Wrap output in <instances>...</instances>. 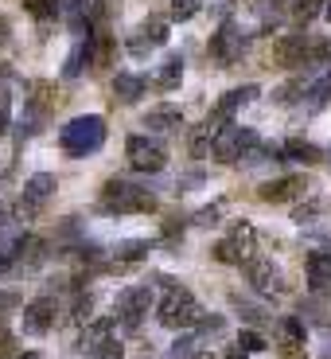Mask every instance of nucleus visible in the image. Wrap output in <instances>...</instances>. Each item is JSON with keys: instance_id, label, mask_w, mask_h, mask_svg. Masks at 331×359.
Instances as JSON below:
<instances>
[{"instance_id": "obj_1", "label": "nucleus", "mask_w": 331, "mask_h": 359, "mask_svg": "<svg viewBox=\"0 0 331 359\" xmlns=\"http://www.w3.org/2000/svg\"><path fill=\"white\" fill-rule=\"evenodd\" d=\"M160 281H164V297L156 301V320L164 328H171V332H195L199 320L206 316L203 305H199V297L171 278H160Z\"/></svg>"}, {"instance_id": "obj_2", "label": "nucleus", "mask_w": 331, "mask_h": 359, "mask_svg": "<svg viewBox=\"0 0 331 359\" xmlns=\"http://www.w3.org/2000/svg\"><path fill=\"white\" fill-rule=\"evenodd\" d=\"M98 211L101 215H148L156 211V196L121 176H109L98 191Z\"/></svg>"}, {"instance_id": "obj_3", "label": "nucleus", "mask_w": 331, "mask_h": 359, "mask_svg": "<svg viewBox=\"0 0 331 359\" xmlns=\"http://www.w3.org/2000/svg\"><path fill=\"white\" fill-rule=\"evenodd\" d=\"M106 144V117L101 114H78L59 129V149L71 161H86Z\"/></svg>"}, {"instance_id": "obj_4", "label": "nucleus", "mask_w": 331, "mask_h": 359, "mask_svg": "<svg viewBox=\"0 0 331 359\" xmlns=\"http://www.w3.org/2000/svg\"><path fill=\"white\" fill-rule=\"evenodd\" d=\"M211 258L218 266H246V262H253L258 258V226L246 223V219L230 223V231L211 246Z\"/></svg>"}, {"instance_id": "obj_5", "label": "nucleus", "mask_w": 331, "mask_h": 359, "mask_svg": "<svg viewBox=\"0 0 331 359\" xmlns=\"http://www.w3.org/2000/svg\"><path fill=\"white\" fill-rule=\"evenodd\" d=\"M55 191H59V180H55V172H36V176L24 180V191H20L16 199V219H24V223H31V219L43 215V207L55 199Z\"/></svg>"}, {"instance_id": "obj_6", "label": "nucleus", "mask_w": 331, "mask_h": 359, "mask_svg": "<svg viewBox=\"0 0 331 359\" xmlns=\"http://www.w3.org/2000/svg\"><path fill=\"white\" fill-rule=\"evenodd\" d=\"M261 144V137H258V129H250V126H226L223 133L215 137V144H211V156H215L218 164H238V161H246V156L253 153Z\"/></svg>"}, {"instance_id": "obj_7", "label": "nucleus", "mask_w": 331, "mask_h": 359, "mask_svg": "<svg viewBox=\"0 0 331 359\" xmlns=\"http://www.w3.org/2000/svg\"><path fill=\"white\" fill-rule=\"evenodd\" d=\"M258 94H261V86L258 82H246V86H234V90H226L223 98L215 102V109L206 114V121H203V129L211 137H218L226 126H234V114L242 106H250V102H258Z\"/></svg>"}, {"instance_id": "obj_8", "label": "nucleus", "mask_w": 331, "mask_h": 359, "mask_svg": "<svg viewBox=\"0 0 331 359\" xmlns=\"http://www.w3.org/2000/svg\"><path fill=\"white\" fill-rule=\"evenodd\" d=\"M125 161H129L133 172H148V176H156V172H164V164H168V144H164L160 137L133 133L125 141Z\"/></svg>"}, {"instance_id": "obj_9", "label": "nucleus", "mask_w": 331, "mask_h": 359, "mask_svg": "<svg viewBox=\"0 0 331 359\" xmlns=\"http://www.w3.org/2000/svg\"><path fill=\"white\" fill-rule=\"evenodd\" d=\"M246 47H250V36L238 27V20H223L218 32L211 36V43H206V55H211L218 67H234L246 55Z\"/></svg>"}, {"instance_id": "obj_10", "label": "nucleus", "mask_w": 331, "mask_h": 359, "mask_svg": "<svg viewBox=\"0 0 331 359\" xmlns=\"http://www.w3.org/2000/svg\"><path fill=\"white\" fill-rule=\"evenodd\" d=\"M168 24H171L168 16H148V20H141V24L133 27V36H129L125 51H129V55H136V59H144L148 51L164 47V43L171 39V36H168Z\"/></svg>"}, {"instance_id": "obj_11", "label": "nucleus", "mask_w": 331, "mask_h": 359, "mask_svg": "<svg viewBox=\"0 0 331 359\" xmlns=\"http://www.w3.org/2000/svg\"><path fill=\"white\" fill-rule=\"evenodd\" d=\"M148 309H153V285H129L125 293L117 297L113 316H117L121 328H136V324L148 316Z\"/></svg>"}, {"instance_id": "obj_12", "label": "nucleus", "mask_w": 331, "mask_h": 359, "mask_svg": "<svg viewBox=\"0 0 331 359\" xmlns=\"http://www.w3.org/2000/svg\"><path fill=\"white\" fill-rule=\"evenodd\" d=\"M55 320H59V301H55L51 293L31 297V301L24 305V316H20V324H24L27 336H47L55 328Z\"/></svg>"}, {"instance_id": "obj_13", "label": "nucleus", "mask_w": 331, "mask_h": 359, "mask_svg": "<svg viewBox=\"0 0 331 359\" xmlns=\"http://www.w3.org/2000/svg\"><path fill=\"white\" fill-rule=\"evenodd\" d=\"M308 55H312V36L288 32V36H277V43H273V67L296 71V67H308Z\"/></svg>"}, {"instance_id": "obj_14", "label": "nucleus", "mask_w": 331, "mask_h": 359, "mask_svg": "<svg viewBox=\"0 0 331 359\" xmlns=\"http://www.w3.org/2000/svg\"><path fill=\"white\" fill-rule=\"evenodd\" d=\"M59 86L47 79H27L24 82V109L31 114V121H47V117L55 114V106H59Z\"/></svg>"}, {"instance_id": "obj_15", "label": "nucleus", "mask_w": 331, "mask_h": 359, "mask_svg": "<svg viewBox=\"0 0 331 359\" xmlns=\"http://www.w3.org/2000/svg\"><path fill=\"white\" fill-rule=\"evenodd\" d=\"M308 191V172H293V176H277V180H265L258 188V199L269 207H281V203H293L296 196Z\"/></svg>"}, {"instance_id": "obj_16", "label": "nucleus", "mask_w": 331, "mask_h": 359, "mask_svg": "<svg viewBox=\"0 0 331 359\" xmlns=\"http://www.w3.org/2000/svg\"><path fill=\"white\" fill-rule=\"evenodd\" d=\"M113 332H117V316H98V320H90L86 328H82V336H78V351L94 359L98 351H106L109 344H113Z\"/></svg>"}, {"instance_id": "obj_17", "label": "nucleus", "mask_w": 331, "mask_h": 359, "mask_svg": "<svg viewBox=\"0 0 331 359\" xmlns=\"http://www.w3.org/2000/svg\"><path fill=\"white\" fill-rule=\"evenodd\" d=\"M242 273H246V281H250L258 293H281L285 289V278H281V269L273 266V258H253V262H246L242 266Z\"/></svg>"}, {"instance_id": "obj_18", "label": "nucleus", "mask_w": 331, "mask_h": 359, "mask_svg": "<svg viewBox=\"0 0 331 359\" xmlns=\"http://www.w3.org/2000/svg\"><path fill=\"white\" fill-rule=\"evenodd\" d=\"M148 86H153V82L144 79V74L121 71V74H113V102H121V106H136V102L148 94Z\"/></svg>"}, {"instance_id": "obj_19", "label": "nucleus", "mask_w": 331, "mask_h": 359, "mask_svg": "<svg viewBox=\"0 0 331 359\" xmlns=\"http://www.w3.org/2000/svg\"><path fill=\"white\" fill-rule=\"evenodd\" d=\"M144 129H153V137L156 133H176V129H183V109L171 106V102L153 106L148 114H144Z\"/></svg>"}, {"instance_id": "obj_20", "label": "nucleus", "mask_w": 331, "mask_h": 359, "mask_svg": "<svg viewBox=\"0 0 331 359\" xmlns=\"http://www.w3.org/2000/svg\"><path fill=\"white\" fill-rule=\"evenodd\" d=\"M304 273H308V289L323 293L331 285V250H312L304 258Z\"/></svg>"}, {"instance_id": "obj_21", "label": "nucleus", "mask_w": 331, "mask_h": 359, "mask_svg": "<svg viewBox=\"0 0 331 359\" xmlns=\"http://www.w3.org/2000/svg\"><path fill=\"white\" fill-rule=\"evenodd\" d=\"M281 153H285L288 164H304V168H312V164L323 161V149L312 141H304V137H288V141L281 144Z\"/></svg>"}, {"instance_id": "obj_22", "label": "nucleus", "mask_w": 331, "mask_h": 359, "mask_svg": "<svg viewBox=\"0 0 331 359\" xmlns=\"http://www.w3.org/2000/svg\"><path fill=\"white\" fill-rule=\"evenodd\" d=\"M90 55H94V67L98 71H109L117 59V39L109 27H94V36H90Z\"/></svg>"}, {"instance_id": "obj_23", "label": "nucleus", "mask_w": 331, "mask_h": 359, "mask_svg": "<svg viewBox=\"0 0 331 359\" xmlns=\"http://www.w3.org/2000/svg\"><path fill=\"white\" fill-rule=\"evenodd\" d=\"M179 82H183V55H168L160 63V74L153 79V90L156 94H171Z\"/></svg>"}, {"instance_id": "obj_24", "label": "nucleus", "mask_w": 331, "mask_h": 359, "mask_svg": "<svg viewBox=\"0 0 331 359\" xmlns=\"http://www.w3.org/2000/svg\"><path fill=\"white\" fill-rule=\"evenodd\" d=\"M86 67H94V55H90V36L78 39V43L71 47V55L63 59V79H82V74H86Z\"/></svg>"}, {"instance_id": "obj_25", "label": "nucleus", "mask_w": 331, "mask_h": 359, "mask_svg": "<svg viewBox=\"0 0 331 359\" xmlns=\"http://www.w3.org/2000/svg\"><path fill=\"white\" fill-rule=\"evenodd\" d=\"M323 12H328V0H293V20H296L300 32H304L316 16H323Z\"/></svg>"}, {"instance_id": "obj_26", "label": "nucleus", "mask_w": 331, "mask_h": 359, "mask_svg": "<svg viewBox=\"0 0 331 359\" xmlns=\"http://www.w3.org/2000/svg\"><path fill=\"white\" fill-rule=\"evenodd\" d=\"M323 211H328V199H323V196H312V199H304V203L293 207V223H312V219L323 215Z\"/></svg>"}, {"instance_id": "obj_27", "label": "nucleus", "mask_w": 331, "mask_h": 359, "mask_svg": "<svg viewBox=\"0 0 331 359\" xmlns=\"http://www.w3.org/2000/svg\"><path fill=\"white\" fill-rule=\"evenodd\" d=\"M308 98L316 102V106H323V102H331V67H323L316 79H308Z\"/></svg>"}, {"instance_id": "obj_28", "label": "nucleus", "mask_w": 331, "mask_h": 359, "mask_svg": "<svg viewBox=\"0 0 331 359\" xmlns=\"http://www.w3.org/2000/svg\"><path fill=\"white\" fill-rule=\"evenodd\" d=\"M199 8H203V0H171L168 20H171V24H188V20L199 16Z\"/></svg>"}, {"instance_id": "obj_29", "label": "nucleus", "mask_w": 331, "mask_h": 359, "mask_svg": "<svg viewBox=\"0 0 331 359\" xmlns=\"http://www.w3.org/2000/svg\"><path fill=\"white\" fill-rule=\"evenodd\" d=\"M24 12L39 24H47V20L59 16V0H24Z\"/></svg>"}, {"instance_id": "obj_30", "label": "nucleus", "mask_w": 331, "mask_h": 359, "mask_svg": "<svg viewBox=\"0 0 331 359\" xmlns=\"http://www.w3.org/2000/svg\"><path fill=\"white\" fill-rule=\"evenodd\" d=\"M211 144H215V137L206 133L203 126H199V129H191V141H188L191 161H203V156H211Z\"/></svg>"}, {"instance_id": "obj_31", "label": "nucleus", "mask_w": 331, "mask_h": 359, "mask_svg": "<svg viewBox=\"0 0 331 359\" xmlns=\"http://www.w3.org/2000/svg\"><path fill=\"white\" fill-rule=\"evenodd\" d=\"M168 359H199V336L195 332H183L176 344H171Z\"/></svg>"}, {"instance_id": "obj_32", "label": "nucleus", "mask_w": 331, "mask_h": 359, "mask_svg": "<svg viewBox=\"0 0 331 359\" xmlns=\"http://www.w3.org/2000/svg\"><path fill=\"white\" fill-rule=\"evenodd\" d=\"M90 313H94V293H74V305H71V316L74 320H82V324H90Z\"/></svg>"}, {"instance_id": "obj_33", "label": "nucleus", "mask_w": 331, "mask_h": 359, "mask_svg": "<svg viewBox=\"0 0 331 359\" xmlns=\"http://www.w3.org/2000/svg\"><path fill=\"white\" fill-rule=\"evenodd\" d=\"M234 348H242L246 355H258V351H265V336L246 328V332H238V344H234Z\"/></svg>"}, {"instance_id": "obj_34", "label": "nucleus", "mask_w": 331, "mask_h": 359, "mask_svg": "<svg viewBox=\"0 0 331 359\" xmlns=\"http://www.w3.org/2000/svg\"><path fill=\"white\" fill-rule=\"evenodd\" d=\"M16 309H24V297L16 289H0V324H8V313H16Z\"/></svg>"}, {"instance_id": "obj_35", "label": "nucleus", "mask_w": 331, "mask_h": 359, "mask_svg": "<svg viewBox=\"0 0 331 359\" xmlns=\"http://www.w3.org/2000/svg\"><path fill=\"white\" fill-rule=\"evenodd\" d=\"M226 332V316H203V320H199V328H195V336L199 340H203V336H223Z\"/></svg>"}, {"instance_id": "obj_36", "label": "nucleus", "mask_w": 331, "mask_h": 359, "mask_svg": "<svg viewBox=\"0 0 331 359\" xmlns=\"http://www.w3.org/2000/svg\"><path fill=\"white\" fill-rule=\"evenodd\" d=\"M188 223H191V219H176V215H171V219H164V226H160V238H164V243H176V238H183V231H188Z\"/></svg>"}, {"instance_id": "obj_37", "label": "nucleus", "mask_w": 331, "mask_h": 359, "mask_svg": "<svg viewBox=\"0 0 331 359\" xmlns=\"http://www.w3.org/2000/svg\"><path fill=\"white\" fill-rule=\"evenodd\" d=\"M0 359H20V344L8 324H0Z\"/></svg>"}, {"instance_id": "obj_38", "label": "nucleus", "mask_w": 331, "mask_h": 359, "mask_svg": "<svg viewBox=\"0 0 331 359\" xmlns=\"http://www.w3.org/2000/svg\"><path fill=\"white\" fill-rule=\"evenodd\" d=\"M312 67H328L331 63V36L328 39H312V55H308Z\"/></svg>"}, {"instance_id": "obj_39", "label": "nucleus", "mask_w": 331, "mask_h": 359, "mask_svg": "<svg viewBox=\"0 0 331 359\" xmlns=\"http://www.w3.org/2000/svg\"><path fill=\"white\" fill-rule=\"evenodd\" d=\"M281 328H285V340H296V344H304V336H308L304 320H296V316H285V320H281Z\"/></svg>"}, {"instance_id": "obj_40", "label": "nucleus", "mask_w": 331, "mask_h": 359, "mask_svg": "<svg viewBox=\"0 0 331 359\" xmlns=\"http://www.w3.org/2000/svg\"><path fill=\"white\" fill-rule=\"evenodd\" d=\"M218 215H223V203H211V207H203V211H195L191 223H195V226H215Z\"/></svg>"}, {"instance_id": "obj_41", "label": "nucleus", "mask_w": 331, "mask_h": 359, "mask_svg": "<svg viewBox=\"0 0 331 359\" xmlns=\"http://www.w3.org/2000/svg\"><path fill=\"white\" fill-rule=\"evenodd\" d=\"M82 219H63V223H59V231H55V238H59V243H74V238H78V234H82Z\"/></svg>"}, {"instance_id": "obj_42", "label": "nucleus", "mask_w": 331, "mask_h": 359, "mask_svg": "<svg viewBox=\"0 0 331 359\" xmlns=\"http://www.w3.org/2000/svg\"><path fill=\"white\" fill-rule=\"evenodd\" d=\"M281 355H285V359H304V344H296V340H281Z\"/></svg>"}, {"instance_id": "obj_43", "label": "nucleus", "mask_w": 331, "mask_h": 359, "mask_svg": "<svg viewBox=\"0 0 331 359\" xmlns=\"http://www.w3.org/2000/svg\"><path fill=\"white\" fill-rule=\"evenodd\" d=\"M304 313H308V320H312V324H328V316H323V305H316V301H308Z\"/></svg>"}, {"instance_id": "obj_44", "label": "nucleus", "mask_w": 331, "mask_h": 359, "mask_svg": "<svg viewBox=\"0 0 331 359\" xmlns=\"http://www.w3.org/2000/svg\"><path fill=\"white\" fill-rule=\"evenodd\" d=\"M8 126H12V117H8V98H0V137L8 133Z\"/></svg>"}, {"instance_id": "obj_45", "label": "nucleus", "mask_w": 331, "mask_h": 359, "mask_svg": "<svg viewBox=\"0 0 331 359\" xmlns=\"http://www.w3.org/2000/svg\"><path fill=\"white\" fill-rule=\"evenodd\" d=\"M94 359H121V344L113 340V344H109L106 351H98V355H94Z\"/></svg>"}, {"instance_id": "obj_46", "label": "nucleus", "mask_w": 331, "mask_h": 359, "mask_svg": "<svg viewBox=\"0 0 331 359\" xmlns=\"http://www.w3.org/2000/svg\"><path fill=\"white\" fill-rule=\"evenodd\" d=\"M12 219H16V211H4V207H0V234H8Z\"/></svg>"}, {"instance_id": "obj_47", "label": "nucleus", "mask_w": 331, "mask_h": 359, "mask_svg": "<svg viewBox=\"0 0 331 359\" xmlns=\"http://www.w3.org/2000/svg\"><path fill=\"white\" fill-rule=\"evenodd\" d=\"M4 39H8V24H4V16H0V47H4Z\"/></svg>"}, {"instance_id": "obj_48", "label": "nucleus", "mask_w": 331, "mask_h": 359, "mask_svg": "<svg viewBox=\"0 0 331 359\" xmlns=\"http://www.w3.org/2000/svg\"><path fill=\"white\" fill-rule=\"evenodd\" d=\"M20 359H47V355H39V351H24Z\"/></svg>"}, {"instance_id": "obj_49", "label": "nucleus", "mask_w": 331, "mask_h": 359, "mask_svg": "<svg viewBox=\"0 0 331 359\" xmlns=\"http://www.w3.org/2000/svg\"><path fill=\"white\" fill-rule=\"evenodd\" d=\"M323 16H328V20H331V0H328V12H323Z\"/></svg>"}, {"instance_id": "obj_50", "label": "nucleus", "mask_w": 331, "mask_h": 359, "mask_svg": "<svg viewBox=\"0 0 331 359\" xmlns=\"http://www.w3.org/2000/svg\"><path fill=\"white\" fill-rule=\"evenodd\" d=\"M199 359H218V355H199Z\"/></svg>"}, {"instance_id": "obj_51", "label": "nucleus", "mask_w": 331, "mask_h": 359, "mask_svg": "<svg viewBox=\"0 0 331 359\" xmlns=\"http://www.w3.org/2000/svg\"><path fill=\"white\" fill-rule=\"evenodd\" d=\"M328 164H331V153H328Z\"/></svg>"}]
</instances>
